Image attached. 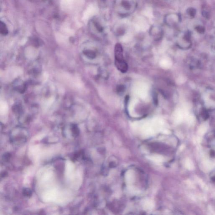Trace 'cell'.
<instances>
[{
  "label": "cell",
  "mask_w": 215,
  "mask_h": 215,
  "mask_svg": "<svg viewBox=\"0 0 215 215\" xmlns=\"http://www.w3.org/2000/svg\"><path fill=\"white\" fill-rule=\"evenodd\" d=\"M137 6V0H115V9L121 16H127L134 13Z\"/></svg>",
  "instance_id": "6da1fadb"
},
{
  "label": "cell",
  "mask_w": 215,
  "mask_h": 215,
  "mask_svg": "<svg viewBox=\"0 0 215 215\" xmlns=\"http://www.w3.org/2000/svg\"><path fill=\"white\" fill-rule=\"evenodd\" d=\"M27 135V130L22 127H17L11 131V139L13 143L20 144L26 142Z\"/></svg>",
  "instance_id": "7a4b0ae2"
},
{
  "label": "cell",
  "mask_w": 215,
  "mask_h": 215,
  "mask_svg": "<svg viewBox=\"0 0 215 215\" xmlns=\"http://www.w3.org/2000/svg\"><path fill=\"white\" fill-rule=\"evenodd\" d=\"M89 28L93 31L102 33L104 31V24L100 19L98 17H95L90 21Z\"/></svg>",
  "instance_id": "3957f363"
},
{
  "label": "cell",
  "mask_w": 215,
  "mask_h": 215,
  "mask_svg": "<svg viewBox=\"0 0 215 215\" xmlns=\"http://www.w3.org/2000/svg\"><path fill=\"white\" fill-rule=\"evenodd\" d=\"M114 53H115V61L124 60L123 56V48L120 44L118 43L115 45Z\"/></svg>",
  "instance_id": "277c9868"
},
{
  "label": "cell",
  "mask_w": 215,
  "mask_h": 215,
  "mask_svg": "<svg viewBox=\"0 0 215 215\" xmlns=\"http://www.w3.org/2000/svg\"><path fill=\"white\" fill-rule=\"evenodd\" d=\"M115 65L117 69L122 73H126L128 70V66L125 60L115 61Z\"/></svg>",
  "instance_id": "5b68a950"
},
{
  "label": "cell",
  "mask_w": 215,
  "mask_h": 215,
  "mask_svg": "<svg viewBox=\"0 0 215 215\" xmlns=\"http://www.w3.org/2000/svg\"><path fill=\"white\" fill-rule=\"evenodd\" d=\"M82 54L89 59H94L96 56L95 51L90 49L84 48L82 50Z\"/></svg>",
  "instance_id": "8992f818"
},
{
  "label": "cell",
  "mask_w": 215,
  "mask_h": 215,
  "mask_svg": "<svg viewBox=\"0 0 215 215\" xmlns=\"http://www.w3.org/2000/svg\"><path fill=\"white\" fill-rule=\"evenodd\" d=\"M14 87L15 90L19 93H24L25 90V85L23 82L21 80H17L14 83Z\"/></svg>",
  "instance_id": "52a82bcc"
},
{
  "label": "cell",
  "mask_w": 215,
  "mask_h": 215,
  "mask_svg": "<svg viewBox=\"0 0 215 215\" xmlns=\"http://www.w3.org/2000/svg\"><path fill=\"white\" fill-rule=\"evenodd\" d=\"M71 130L73 135L74 137H76L79 134V129L77 126L75 124H72L71 125Z\"/></svg>",
  "instance_id": "ba28073f"
},
{
  "label": "cell",
  "mask_w": 215,
  "mask_h": 215,
  "mask_svg": "<svg viewBox=\"0 0 215 215\" xmlns=\"http://www.w3.org/2000/svg\"><path fill=\"white\" fill-rule=\"evenodd\" d=\"M1 32L2 34H6L8 33V30L7 29L4 23H1Z\"/></svg>",
  "instance_id": "9c48e42d"
},
{
  "label": "cell",
  "mask_w": 215,
  "mask_h": 215,
  "mask_svg": "<svg viewBox=\"0 0 215 215\" xmlns=\"http://www.w3.org/2000/svg\"><path fill=\"white\" fill-rule=\"evenodd\" d=\"M23 194L25 196L30 197L32 195V192L30 189L28 188H24L22 191Z\"/></svg>",
  "instance_id": "30bf717a"
},
{
  "label": "cell",
  "mask_w": 215,
  "mask_h": 215,
  "mask_svg": "<svg viewBox=\"0 0 215 215\" xmlns=\"http://www.w3.org/2000/svg\"><path fill=\"white\" fill-rule=\"evenodd\" d=\"M188 13L190 14L191 17H194L195 15L196 10L193 8H190L188 9Z\"/></svg>",
  "instance_id": "8fae6325"
},
{
  "label": "cell",
  "mask_w": 215,
  "mask_h": 215,
  "mask_svg": "<svg viewBox=\"0 0 215 215\" xmlns=\"http://www.w3.org/2000/svg\"><path fill=\"white\" fill-rule=\"evenodd\" d=\"M125 87L123 85H119L117 87V91L118 93H122L124 91Z\"/></svg>",
  "instance_id": "7c38bea8"
},
{
  "label": "cell",
  "mask_w": 215,
  "mask_h": 215,
  "mask_svg": "<svg viewBox=\"0 0 215 215\" xmlns=\"http://www.w3.org/2000/svg\"><path fill=\"white\" fill-rule=\"evenodd\" d=\"M195 29L198 32L200 33H203L205 30L204 27L202 26L197 27Z\"/></svg>",
  "instance_id": "4fadbf2b"
},
{
  "label": "cell",
  "mask_w": 215,
  "mask_h": 215,
  "mask_svg": "<svg viewBox=\"0 0 215 215\" xmlns=\"http://www.w3.org/2000/svg\"><path fill=\"white\" fill-rule=\"evenodd\" d=\"M202 15H203V16L204 17H206V18H208L209 17L208 13L207 12H206V11H203V12H202Z\"/></svg>",
  "instance_id": "5bb4252c"
},
{
  "label": "cell",
  "mask_w": 215,
  "mask_h": 215,
  "mask_svg": "<svg viewBox=\"0 0 215 215\" xmlns=\"http://www.w3.org/2000/svg\"><path fill=\"white\" fill-rule=\"evenodd\" d=\"M211 179L212 181L215 182V174L214 175L212 176V177H211Z\"/></svg>",
  "instance_id": "9a60e30c"
}]
</instances>
